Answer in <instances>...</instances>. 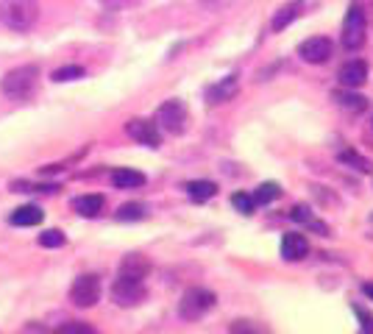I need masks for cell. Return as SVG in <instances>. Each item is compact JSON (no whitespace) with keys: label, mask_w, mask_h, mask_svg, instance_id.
Here are the masks:
<instances>
[{"label":"cell","mask_w":373,"mask_h":334,"mask_svg":"<svg viewBox=\"0 0 373 334\" xmlns=\"http://www.w3.org/2000/svg\"><path fill=\"white\" fill-rule=\"evenodd\" d=\"M215 304H218V295L212 290H207V287H190V290L181 295V301H178V315L184 320H201L204 315H209L215 309Z\"/></svg>","instance_id":"obj_1"},{"label":"cell","mask_w":373,"mask_h":334,"mask_svg":"<svg viewBox=\"0 0 373 334\" xmlns=\"http://www.w3.org/2000/svg\"><path fill=\"white\" fill-rule=\"evenodd\" d=\"M40 20V3L37 0H9L3 6V23L12 31H31Z\"/></svg>","instance_id":"obj_2"},{"label":"cell","mask_w":373,"mask_h":334,"mask_svg":"<svg viewBox=\"0 0 373 334\" xmlns=\"http://www.w3.org/2000/svg\"><path fill=\"white\" fill-rule=\"evenodd\" d=\"M37 81H40V67L26 64V67L12 70V73L3 78V92H6L9 98L23 100V98H28V95L37 89Z\"/></svg>","instance_id":"obj_3"},{"label":"cell","mask_w":373,"mask_h":334,"mask_svg":"<svg viewBox=\"0 0 373 334\" xmlns=\"http://www.w3.org/2000/svg\"><path fill=\"white\" fill-rule=\"evenodd\" d=\"M186 123H190V114H186V106L181 100H164L156 109V125L173 137L186 131Z\"/></svg>","instance_id":"obj_4"},{"label":"cell","mask_w":373,"mask_h":334,"mask_svg":"<svg viewBox=\"0 0 373 334\" xmlns=\"http://www.w3.org/2000/svg\"><path fill=\"white\" fill-rule=\"evenodd\" d=\"M145 295H148V290H145L142 279H128V276H117V281L112 284V301H114L117 306H123V309H128V306H137V304H142V301H145Z\"/></svg>","instance_id":"obj_5"},{"label":"cell","mask_w":373,"mask_h":334,"mask_svg":"<svg viewBox=\"0 0 373 334\" xmlns=\"http://www.w3.org/2000/svg\"><path fill=\"white\" fill-rule=\"evenodd\" d=\"M70 301L78 306V309H89L101 301V279L92 276V273H84L73 281L70 287Z\"/></svg>","instance_id":"obj_6"},{"label":"cell","mask_w":373,"mask_h":334,"mask_svg":"<svg viewBox=\"0 0 373 334\" xmlns=\"http://www.w3.org/2000/svg\"><path fill=\"white\" fill-rule=\"evenodd\" d=\"M362 45H365V12H362V6L351 3L345 23H342V48L359 51Z\"/></svg>","instance_id":"obj_7"},{"label":"cell","mask_w":373,"mask_h":334,"mask_svg":"<svg viewBox=\"0 0 373 334\" xmlns=\"http://www.w3.org/2000/svg\"><path fill=\"white\" fill-rule=\"evenodd\" d=\"M125 134L139 142V145H148V148H159L162 145V131L156 125V120H145V117H134L125 123Z\"/></svg>","instance_id":"obj_8"},{"label":"cell","mask_w":373,"mask_h":334,"mask_svg":"<svg viewBox=\"0 0 373 334\" xmlns=\"http://www.w3.org/2000/svg\"><path fill=\"white\" fill-rule=\"evenodd\" d=\"M331 53H334V45H331V39H326V37H309V39H304L301 48H298V56H301L306 64H326V62L331 59Z\"/></svg>","instance_id":"obj_9"},{"label":"cell","mask_w":373,"mask_h":334,"mask_svg":"<svg viewBox=\"0 0 373 334\" xmlns=\"http://www.w3.org/2000/svg\"><path fill=\"white\" fill-rule=\"evenodd\" d=\"M337 78H340L342 87H348V89H359V87L367 81V64L359 62V59H351V62H345V64L340 67Z\"/></svg>","instance_id":"obj_10"},{"label":"cell","mask_w":373,"mask_h":334,"mask_svg":"<svg viewBox=\"0 0 373 334\" xmlns=\"http://www.w3.org/2000/svg\"><path fill=\"white\" fill-rule=\"evenodd\" d=\"M148 273H150V259L148 256H142V254H128V256H123V262H120V276H128V279H148Z\"/></svg>","instance_id":"obj_11"},{"label":"cell","mask_w":373,"mask_h":334,"mask_svg":"<svg viewBox=\"0 0 373 334\" xmlns=\"http://www.w3.org/2000/svg\"><path fill=\"white\" fill-rule=\"evenodd\" d=\"M306 254H309V240L304 234H284V240H281V256L287 262H298Z\"/></svg>","instance_id":"obj_12"},{"label":"cell","mask_w":373,"mask_h":334,"mask_svg":"<svg viewBox=\"0 0 373 334\" xmlns=\"http://www.w3.org/2000/svg\"><path fill=\"white\" fill-rule=\"evenodd\" d=\"M331 100H334L340 109H345V112H362V109H367V100H365L362 95H356L354 89H348V87L334 89V92H331Z\"/></svg>","instance_id":"obj_13"},{"label":"cell","mask_w":373,"mask_h":334,"mask_svg":"<svg viewBox=\"0 0 373 334\" xmlns=\"http://www.w3.org/2000/svg\"><path fill=\"white\" fill-rule=\"evenodd\" d=\"M42 218H45V212H42L40 206L28 204V206L15 209V212L9 215V223H12V226H23V229H28V226H40V223H42Z\"/></svg>","instance_id":"obj_14"},{"label":"cell","mask_w":373,"mask_h":334,"mask_svg":"<svg viewBox=\"0 0 373 334\" xmlns=\"http://www.w3.org/2000/svg\"><path fill=\"white\" fill-rule=\"evenodd\" d=\"M337 161H340L342 167H351V170H356V173H370V170H373L370 159H365V156L356 153L354 148H342V150H337Z\"/></svg>","instance_id":"obj_15"},{"label":"cell","mask_w":373,"mask_h":334,"mask_svg":"<svg viewBox=\"0 0 373 334\" xmlns=\"http://www.w3.org/2000/svg\"><path fill=\"white\" fill-rule=\"evenodd\" d=\"M301 12H304V3L301 0H290V3H284L279 12H276V17H273V31H284L293 20H298L301 17Z\"/></svg>","instance_id":"obj_16"},{"label":"cell","mask_w":373,"mask_h":334,"mask_svg":"<svg viewBox=\"0 0 373 334\" xmlns=\"http://www.w3.org/2000/svg\"><path fill=\"white\" fill-rule=\"evenodd\" d=\"M234 95H237V78L234 76H229V78H223V81H218L207 89L209 103H223V100H232Z\"/></svg>","instance_id":"obj_17"},{"label":"cell","mask_w":373,"mask_h":334,"mask_svg":"<svg viewBox=\"0 0 373 334\" xmlns=\"http://www.w3.org/2000/svg\"><path fill=\"white\" fill-rule=\"evenodd\" d=\"M112 184L117 190H134V187L145 184V176L139 170H131V167H117V170L112 173Z\"/></svg>","instance_id":"obj_18"},{"label":"cell","mask_w":373,"mask_h":334,"mask_svg":"<svg viewBox=\"0 0 373 334\" xmlns=\"http://www.w3.org/2000/svg\"><path fill=\"white\" fill-rule=\"evenodd\" d=\"M73 209L81 218H98L103 212V195H81L73 201Z\"/></svg>","instance_id":"obj_19"},{"label":"cell","mask_w":373,"mask_h":334,"mask_svg":"<svg viewBox=\"0 0 373 334\" xmlns=\"http://www.w3.org/2000/svg\"><path fill=\"white\" fill-rule=\"evenodd\" d=\"M184 190H186V195H190L196 204H204V201L218 195V184L215 182H190Z\"/></svg>","instance_id":"obj_20"},{"label":"cell","mask_w":373,"mask_h":334,"mask_svg":"<svg viewBox=\"0 0 373 334\" xmlns=\"http://www.w3.org/2000/svg\"><path fill=\"white\" fill-rule=\"evenodd\" d=\"M276 198H281V187L273 184V182H265L259 190H254V201H257V206H268V204H273Z\"/></svg>","instance_id":"obj_21"},{"label":"cell","mask_w":373,"mask_h":334,"mask_svg":"<svg viewBox=\"0 0 373 334\" xmlns=\"http://www.w3.org/2000/svg\"><path fill=\"white\" fill-rule=\"evenodd\" d=\"M56 84H64V81H76V78H84V67L78 64H67V67H59L53 76H51Z\"/></svg>","instance_id":"obj_22"},{"label":"cell","mask_w":373,"mask_h":334,"mask_svg":"<svg viewBox=\"0 0 373 334\" xmlns=\"http://www.w3.org/2000/svg\"><path fill=\"white\" fill-rule=\"evenodd\" d=\"M232 204H234V209L243 212V215H254V212H257V201H254V195H248V193H234V195H232Z\"/></svg>","instance_id":"obj_23"},{"label":"cell","mask_w":373,"mask_h":334,"mask_svg":"<svg viewBox=\"0 0 373 334\" xmlns=\"http://www.w3.org/2000/svg\"><path fill=\"white\" fill-rule=\"evenodd\" d=\"M148 215V209L142 204H125L117 209V220H142Z\"/></svg>","instance_id":"obj_24"},{"label":"cell","mask_w":373,"mask_h":334,"mask_svg":"<svg viewBox=\"0 0 373 334\" xmlns=\"http://www.w3.org/2000/svg\"><path fill=\"white\" fill-rule=\"evenodd\" d=\"M40 245L42 248H62L64 245V234L59 229H48V231L40 234Z\"/></svg>","instance_id":"obj_25"},{"label":"cell","mask_w":373,"mask_h":334,"mask_svg":"<svg viewBox=\"0 0 373 334\" xmlns=\"http://www.w3.org/2000/svg\"><path fill=\"white\" fill-rule=\"evenodd\" d=\"M354 315H356V320H359V328L362 331H367V334H373V315L365 309V306H354Z\"/></svg>","instance_id":"obj_26"},{"label":"cell","mask_w":373,"mask_h":334,"mask_svg":"<svg viewBox=\"0 0 373 334\" xmlns=\"http://www.w3.org/2000/svg\"><path fill=\"white\" fill-rule=\"evenodd\" d=\"M95 328L89 323H81V320H73V323H64L59 328V334H92Z\"/></svg>","instance_id":"obj_27"},{"label":"cell","mask_w":373,"mask_h":334,"mask_svg":"<svg viewBox=\"0 0 373 334\" xmlns=\"http://www.w3.org/2000/svg\"><path fill=\"white\" fill-rule=\"evenodd\" d=\"M229 331H245V334H251V331H268L265 326H259V323H254V320H234L232 326H229Z\"/></svg>","instance_id":"obj_28"},{"label":"cell","mask_w":373,"mask_h":334,"mask_svg":"<svg viewBox=\"0 0 373 334\" xmlns=\"http://www.w3.org/2000/svg\"><path fill=\"white\" fill-rule=\"evenodd\" d=\"M137 3H139V0H101V6L109 9V12H123V9H131Z\"/></svg>","instance_id":"obj_29"},{"label":"cell","mask_w":373,"mask_h":334,"mask_svg":"<svg viewBox=\"0 0 373 334\" xmlns=\"http://www.w3.org/2000/svg\"><path fill=\"white\" fill-rule=\"evenodd\" d=\"M290 218H293L295 223H306V226L315 220V218H312V209H309V206H304V204H301V206H293Z\"/></svg>","instance_id":"obj_30"},{"label":"cell","mask_w":373,"mask_h":334,"mask_svg":"<svg viewBox=\"0 0 373 334\" xmlns=\"http://www.w3.org/2000/svg\"><path fill=\"white\" fill-rule=\"evenodd\" d=\"M362 292H365V295L373 301V284H362Z\"/></svg>","instance_id":"obj_31"},{"label":"cell","mask_w":373,"mask_h":334,"mask_svg":"<svg viewBox=\"0 0 373 334\" xmlns=\"http://www.w3.org/2000/svg\"><path fill=\"white\" fill-rule=\"evenodd\" d=\"M198 3H207V6H215V3H220V0H198Z\"/></svg>","instance_id":"obj_32"},{"label":"cell","mask_w":373,"mask_h":334,"mask_svg":"<svg viewBox=\"0 0 373 334\" xmlns=\"http://www.w3.org/2000/svg\"><path fill=\"white\" fill-rule=\"evenodd\" d=\"M370 226H373V215H370Z\"/></svg>","instance_id":"obj_33"}]
</instances>
